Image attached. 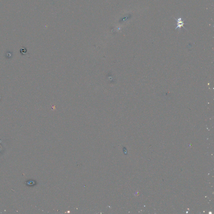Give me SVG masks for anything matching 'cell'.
I'll list each match as a JSON object with an SVG mask.
<instances>
[{
    "label": "cell",
    "mask_w": 214,
    "mask_h": 214,
    "mask_svg": "<svg viewBox=\"0 0 214 214\" xmlns=\"http://www.w3.org/2000/svg\"><path fill=\"white\" fill-rule=\"evenodd\" d=\"M176 21H177V27H176V29H181V28L182 27L183 28L184 27V25L185 24V23H184V21L182 20V19L181 18H179L178 19H175Z\"/></svg>",
    "instance_id": "cell-1"
}]
</instances>
